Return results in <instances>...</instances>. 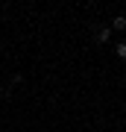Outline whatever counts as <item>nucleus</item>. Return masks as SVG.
<instances>
[{
	"label": "nucleus",
	"mask_w": 126,
	"mask_h": 132,
	"mask_svg": "<svg viewBox=\"0 0 126 132\" xmlns=\"http://www.w3.org/2000/svg\"><path fill=\"white\" fill-rule=\"evenodd\" d=\"M114 29H126V18H123V15L114 18Z\"/></svg>",
	"instance_id": "nucleus-1"
}]
</instances>
